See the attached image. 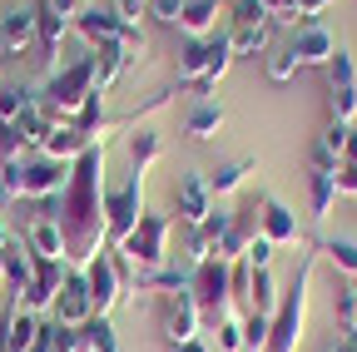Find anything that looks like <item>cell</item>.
<instances>
[{"instance_id":"1","label":"cell","mask_w":357,"mask_h":352,"mask_svg":"<svg viewBox=\"0 0 357 352\" xmlns=\"http://www.w3.org/2000/svg\"><path fill=\"white\" fill-rule=\"evenodd\" d=\"M55 224L65 238V263L75 268L105 248V139L70 164V184L55 199Z\"/></svg>"},{"instance_id":"2","label":"cell","mask_w":357,"mask_h":352,"mask_svg":"<svg viewBox=\"0 0 357 352\" xmlns=\"http://www.w3.org/2000/svg\"><path fill=\"white\" fill-rule=\"evenodd\" d=\"M70 184V164L45 154V149H30L10 164H0V189H6L10 199H30V204H50L60 199Z\"/></svg>"},{"instance_id":"3","label":"cell","mask_w":357,"mask_h":352,"mask_svg":"<svg viewBox=\"0 0 357 352\" xmlns=\"http://www.w3.org/2000/svg\"><path fill=\"white\" fill-rule=\"evenodd\" d=\"M169 238H174V213H144V218H139V229L119 243L124 288H134V278H139V273L164 268V263H169Z\"/></svg>"},{"instance_id":"4","label":"cell","mask_w":357,"mask_h":352,"mask_svg":"<svg viewBox=\"0 0 357 352\" xmlns=\"http://www.w3.org/2000/svg\"><path fill=\"white\" fill-rule=\"evenodd\" d=\"M312 263H318V253H303L298 273H293L288 288L278 293V313H273V328H268V347H263V352H298V342H303V318H307Z\"/></svg>"},{"instance_id":"5","label":"cell","mask_w":357,"mask_h":352,"mask_svg":"<svg viewBox=\"0 0 357 352\" xmlns=\"http://www.w3.org/2000/svg\"><path fill=\"white\" fill-rule=\"evenodd\" d=\"M95 95V50L79 55L75 65L55 70L50 79H45V90H40V105L50 109L55 119H75L84 109V100Z\"/></svg>"},{"instance_id":"6","label":"cell","mask_w":357,"mask_h":352,"mask_svg":"<svg viewBox=\"0 0 357 352\" xmlns=\"http://www.w3.org/2000/svg\"><path fill=\"white\" fill-rule=\"evenodd\" d=\"M194 303H199V318L204 323H223V318H234V263H223V258H204L199 268H194V283H189Z\"/></svg>"},{"instance_id":"7","label":"cell","mask_w":357,"mask_h":352,"mask_svg":"<svg viewBox=\"0 0 357 352\" xmlns=\"http://www.w3.org/2000/svg\"><path fill=\"white\" fill-rule=\"evenodd\" d=\"M144 184H149V179L129 174L119 189H105V238H109L114 248H119L134 229H139V218L149 213V208H144Z\"/></svg>"},{"instance_id":"8","label":"cell","mask_w":357,"mask_h":352,"mask_svg":"<svg viewBox=\"0 0 357 352\" xmlns=\"http://www.w3.org/2000/svg\"><path fill=\"white\" fill-rule=\"evenodd\" d=\"M323 70H328V114L337 124H352V114H357V60L337 45Z\"/></svg>"},{"instance_id":"9","label":"cell","mask_w":357,"mask_h":352,"mask_svg":"<svg viewBox=\"0 0 357 352\" xmlns=\"http://www.w3.org/2000/svg\"><path fill=\"white\" fill-rule=\"evenodd\" d=\"M199 328H204V318H199L194 293H159V332L169 347L199 337Z\"/></svg>"},{"instance_id":"10","label":"cell","mask_w":357,"mask_h":352,"mask_svg":"<svg viewBox=\"0 0 357 352\" xmlns=\"http://www.w3.org/2000/svg\"><path fill=\"white\" fill-rule=\"evenodd\" d=\"M75 30L84 35V45L89 50H100V45H114V40H134V45H144V35H139V25H129V20H119L109 6L100 10V6H89L79 20H75Z\"/></svg>"},{"instance_id":"11","label":"cell","mask_w":357,"mask_h":352,"mask_svg":"<svg viewBox=\"0 0 357 352\" xmlns=\"http://www.w3.org/2000/svg\"><path fill=\"white\" fill-rule=\"evenodd\" d=\"M208 213H213L208 174H178V184H174V218H178L184 229H199Z\"/></svg>"},{"instance_id":"12","label":"cell","mask_w":357,"mask_h":352,"mask_svg":"<svg viewBox=\"0 0 357 352\" xmlns=\"http://www.w3.org/2000/svg\"><path fill=\"white\" fill-rule=\"evenodd\" d=\"M84 283H89V298H95V313L109 318V307L124 298V273H119V258L109 253H95L84 263Z\"/></svg>"},{"instance_id":"13","label":"cell","mask_w":357,"mask_h":352,"mask_svg":"<svg viewBox=\"0 0 357 352\" xmlns=\"http://www.w3.org/2000/svg\"><path fill=\"white\" fill-rule=\"evenodd\" d=\"M95 318V298H89V283H84V268H70L60 293H55V323L60 328H84Z\"/></svg>"},{"instance_id":"14","label":"cell","mask_w":357,"mask_h":352,"mask_svg":"<svg viewBox=\"0 0 357 352\" xmlns=\"http://www.w3.org/2000/svg\"><path fill=\"white\" fill-rule=\"evenodd\" d=\"M40 45V15L35 6H15V10H0V55H25Z\"/></svg>"},{"instance_id":"15","label":"cell","mask_w":357,"mask_h":352,"mask_svg":"<svg viewBox=\"0 0 357 352\" xmlns=\"http://www.w3.org/2000/svg\"><path fill=\"white\" fill-rule=\"evenodd\" d=\"M288 50L298 55V65H328L333 50H337V35L323 25V20H303L288 40Z\"/></svg>"},{"instance_id":"16","label":"cell","mask_w":357,"mask_h":352,"mask_svg":"<svg viewBox=\"0 0 357 352\" xmlns=\"http://www.w3.org/2000/svg\"><path fill=\"white\" fill-rule=\"evenodd\" d=\"M258 234L273 243V248H288V243H298V238H303L298 213H293L283 199H273V194H263V208H258Z\"/></svg>"},{"instance_id":"17","label":"cell","mask_w":357,"mask_h":352,"mask_svg":"<svg viewBox=\"0 0 357 352\" xmlns=\"http://www.w3.org/2000/svg\"><path fill=\"white\" fill-rule=\"evenodd\" d=\"M65 283V258H35V283L25 293V307L45 313V307H55V293Z\"/></svg>"},{"instance_id":"18","label":"cell","mask_w":357,"mask_h":352,"mask_svg":"<svg viewBox=\"0 0 357 352\" xmlns=\"http://www.w3.org/2000/svg\"><path fill=\"white\" fill-rule=\"evenodd\" d=\"M6 283L15 293V303H25V293L35 283V253H30L25 238H10V248H6Z\"/></svg>"},{"instance_id":"19","label":"cell","mask_w":357,"mask_h":352,"mask_svg":"<svg viewBox=\"0 0 357 352\" xmlns=\"http://www.w3.org/2000/svg\"><path fill=\"white\" fill-rule=\"evenodd\" d=\"M218 15H223V0H184L178 30H184V40H208L218 30Z\"/></svg>"},{"instance_id":"20","label":"cell","mask_w":357,"mask_h":352,"mask_svg":"<svg viewBox=\"0 0 357 352\" xmlns=\"http://www.w3.org/2000/svg\"><path fill=\"white\" fill-rule=\"evenodd\" d=\"M25 243H30V253H35V258H65V238H60L55 213H40V218H30Z\"/></svg>"},{"instance_id":"21","label":"cell","mask_w":357,"mask_h":352,"mask_svg":"<svg viewBox=\"0 0 357 352\" xmlns=\"http://www.w3.org/2000/svg\"><path fill=\"white\" fill-rule=\"evenodd\" d=\"M159 154H164V135H159V129H139V135L129 139V174L149 179V169H154Z\"/></svg>"},{"instance_id":"22","label":"cell","mask_w":357,"mask_h":352,"mask_svg":"<svg viewBox=\"0 0 357 352\" xmlns=\"http://www.w3.org/2000/svg\"><path fill=\"white\" fill-rule=\"evenodd\" d=\"M89 144H100V139H89V135H79V129L65 119V124H55V135L45 139V154H55V159H65V164H75Z\"/></svg>"},{"instance_id":"23","label":"cell","mask_w":357,"mask_h":352,"mask_svg":"<svg viewBox=\"0 0 357 352\" xmlns=\"http://www.w3.org/2000/svg\"><path fill=\"white\" fill-rule=\"evenodd\" d=\"M218 129H223V105L218 100H199L189 109V119H184V135L189 139H213Z\"/></svg>"},{"instance_id":"24","label":"cell","mask_w":357,"mask_h":352,"mask_svg":"<svg viewBox=\"0 0 357 352\" xmlns=\"http://www.w3.org/2000/svg\"><path fill=\"white\" fill-rule=\"evenodd\" d=\"M333 204H337V179L323 174V169H307V208H312V218H328Z\"/></svg>"},{"instance_id":"25","label":"cell","mask_w":357,"mask_h":352,"mask_svg":"<svg viewBox=\"0 0 357 352\" xmlns=\"http://www.w3.org/2000/svg\"><path fill=\"white\" fill-rule=\"evenodd\" d=\"M273 20H263V25H238V30H229L234 35V55H268L273 50Z\"/></svg>"},{"instance_id":"26","label":"cell","mask_w":357,"mask_h":352,"mask_svg":"<svg viewBox=\"0 0 357 352\" xmlns=\"http://www.w3.org/2000/svg\"><path fill=\"white\" fill-rule=\"evenodd\" d=\"M248 303L253 313H278V283H273V268H253V283H248Z\"/></svg>"},{"instance_id":"27","label":"cell","mask_w":357,"mask_h":352,"mask_svg":"<svg viewBox=\"0 0 357 352\" xmlns=\"http://www.w3.org/2000/svg\"><path fill=\"white\" fill-rule=\"evenodd\" d=\"M35 100H40L35 90H25V84H10V79H0V124H15V119H20Z\"/></svg>"},{"instance_id":"28","label":"cell","mask_w":357,"mask_h":352,"mask_svg":"<svg viewBox=\"0 0 357 352\" xmlns=\"http://www.w3.org/2000/svg\"><path fill=\"white\" fill-rule=\"evenodd\" d=\"M333 313H337L342 337H357V288H352V278L333 288Z\"/></svg>"},{"instance_id":"29","label":"cell","mask_w":357,"mask_h":352,"mask_svg":"<svg viewBox=\"0 0 357 352\" xmlns=\"http://www.w3.org/2000/svg\"><path fill=\"white\" fill-rule=\"evenodd\" d=\"M248 174H253V159H234V164H218L213 174H208V189L213 194H234L243 179H248Z\"/></svg>"},{"instance_id":"30","label":"cell","mask_w":357,"mask_h":352,"mask_svg":"<svg viewBox=\"0 0 357 352\" xmlns=\"http://www.w3.org/2000/svg\"><path fill=\"white\" fill-rule=\"evenodd\" d=\"M318 253H328V263L337 273L357 278V238H328V243H318Z\"/></svg>"},{"instance_id":"31","label":"cell","mask_w":357,"mask_h":352,"mask_svg":"<svg viewBox=\"0 0 357 352\" xmlns=\"http://www.w3.org/2000/svg\"><path fill=\"white\" fill-rule=\"evenodd\" d=\"M79 332H84V352H119V337H114L109 318H100V313L89 318V323H84Z\"/></svg>"},{"instance_id":"32","label":"cell","mask_w":357,"mask_h":352,"mask_svg":"<svg viewBox=\"0 0 357 352\" xmlns=\"http://www.w3.org/2000/svg\"><path fill=\"white\" fill-rule=\"evenodd\" d=\"M298 70H303V65H298V55H293L288 45L268 50V79H273V84H288V79H293Z\"/></svg>"},{"instance_id":"33","label":"cell","mask_w":357,"mask_h":352,"mask_svg":"<svg viewBox=\"0 0 357 352\" xmlns=\"http://www.w3.org/2000/svg\"><path fill=\"white\" fill-rule=\"evenodd\" d=\"M268 328H273L268 313H248L243 318V352H263L268 347Z\"/></svg>"},{"instance_id":"34","label":"cell","mask_w":357,"mask_h":352,"mask_svg":"<svg viewBox=\"0 0 357 352\" xmlns=\"http://www.w3.org/2000/svg\"><path fill=\"white\" fill-rule=\"evenodd\" d=\"M337 164H342V154L318 135V139H312V149H307V169H323V174H337Z\"/></svg>"},{"instance_id":"35","label":"cell","mask_w":357,"mask_h":352,"mask_svg":"<svg viewBox=\"0 0 357 352\" xmlns=\"http://www.w3.org/2000/svg\"><path fill=\"white\" fill-rule=\"evenodd\" d=\"M263 10H268V20H273L278 30H298L303 25V15H298V0H263Z\"/></svg>"},{"instance_id":"36","label":"cell","mask_w":357,"mask_h":352,"mask_svg":"<svg viewBox=\"0 0 357 352\" xmlns=\"http://www.w3.org/2000/svg\"><path fill=\"white\" fill-rule=\"evenodd\" d=\"M218 352H243V318L218 323Z\"/></svg>"},{"instance_id":"37","label":"cell","mask_w":357,"mask_h":352,"mask_svg":"<svg viewBox=\"0 0 357 352\" xmlns=\"http://www.w3.org/2000/svg\"><path fill=\"white\" fill-rule=\"evenodd\" d=\"M144 15H154L159 25H178V15H184V0H144Z\"/></svg>"},{"instance_id":"38","label":"cell","mask_w":357,"mask_h":352,"mask_svg":"<svg viewBox=\"0 0 357 352\" xmlns=\"http://www.w3.org/2000/svg\"><path fill=\"white\" fill-rule=\"evenodd\" d=\"M268 10H263V0H234V30L238 25H263Z\"/></svg>"},{"instance_id":"39","label":"cell","mask_w":357,"mask_h":352,"mask_svg":"<svg viewBox=\"0 0 357 352\" xmlns=\"http://www.w3.org/2000/svg\"><path fill=\"white\" fill-rule=\"evenodd\" d=\"M243 258L253 263V268H273V243H268V238L258 234V238L248 243V253H243Z\"/></svg>"},{"instance_id":"40","label":"cell","mask_w":357,"mask_h":352,"mask_svg":"<svg viewBox=\"0 0 357 352\" xmlns=\"http://www.w3.org/2000/svg\"><path fill=\"white\" fill-rule=\"evenodd\" d=\"M333 179H337V194H357V159H342Z\"/></svg>"},{"instance_id":"41","label":"cell","mask_w":357,"mask_h":352,"mask_svg":"<svg viewBox=\"0 0 357 352\" xmlns=\"http://www.w3.org/2000/svg\"><path fill=\"white\" fill-rule=\"evenodd\" d=\"M15 307H20V303H6V307H0V352H10V318H15Z\"/></svg>"},{"instance_id":"42","label":"cell","mask_w":357,"mask_h":352,"mask_svg":"<svg viewBox=\"0 0 357 352\" xmlns=\"http://www.w3.org/2000/svg\"><path fill=\"white\" fill-rule=\"evenodd\" d=\"M174 352H213V347H208V342H204V332H199V337H189V342H178Z\"/></svg>"},{"instance_id":"43","label":"cell","mask_w":357,"mask_h":352,"mask_svg":"<svg viewBox=\"0 0 357 352\" xmlns=\"http://www.w3.org/2000/svg\"><path fill=\"white\" fill-rule=\"evenodd\" d=\"M6 204H10V194H6V189H0V208H6Z\"/></svg>"},{"instance_id":"44","label":"cell","mask_w":357,"mask_h":352,"mask_svg":"<svg viewBox=\"0 0 357 352\" xmlns=\"http://www.w3.org/2000/svg\"><path fill=\"white\" fill-rule=\"evenodd\" d=\"M0 75H6V55H0Z\"/></svg>"},{"instance_id":"45","label":"cell","mask_w":357,"mask_h":352,"mask_svg":"<svg viewBox=\"0 0 357 352\" xmlns=\"http://www.w3.org/2000/svg\"><path fill=\"white\" fill-rule=\"evenodd\" d=\"M352 288H357V278H352Z\"/></svg>"}]
</instances>
